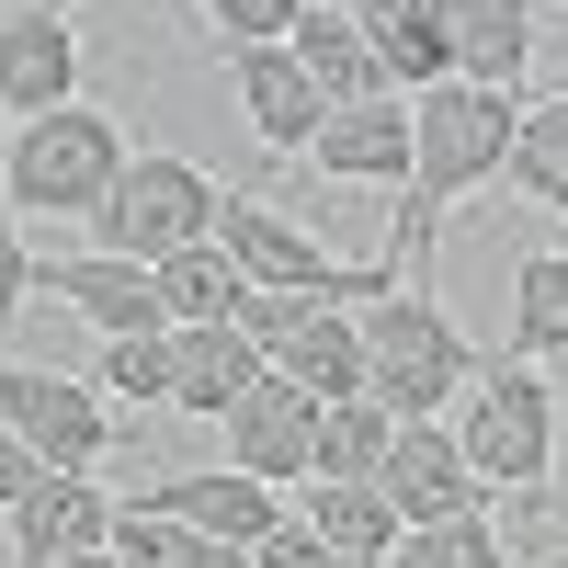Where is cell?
I'll return each instance as SVG.
<instances>
[{"mask_svg": "<svg viewBox=\"0 0 568 568\" xmlns=\"http://www.w3.org/2000/svg\"><path fill=\"white\" fill-rule=\"evenodd\" d=\"M511 125H524V103H511V91H478V80H444V91L409 103V216H398L409 262L444 240V216L478 194V182H500Z\"/></svg>", "mask_w": 568, "mask_h": 568, "instance_id": "cell-1", "label": "cell"}, {"mask_svg": "<svg viewBox=\"0 0 568 568\" xmlns=\"http://www.w3.org/2000/svg\"><path fill=\"white\" fill-rule=\"evenodd\" d=\"M364 353H375V398H387L398 420H455L466 387H478V353H466V329L420 296V284H398V296L364 307Z\"/></svg>", "mask_w": 568, "mask_h": 568, "instance_id": "cell-2", "label": "cell"}, {"mask_svg": "<svg viewBox=\"0 0 568 568\" xmlns=\"http://www.w3.org/2000/svg\"><path fill=\"white\" fill-rule=\"evenodd\" d=\"M125 182V136L114 114H23L12 125V149H0V194H12L23 216H91Z\"/></svg>", "mask_w": 568, "mask_h": 568, "instance_id": "cell-3", "label": "cell"}, {"mask_svg": "<svg viewBox=\"0 0 568 568\" xmlns=\"http://www.w3.org/2000/svg\"><path fill=\"white\" fill-rule=\"evenodd\" d=\"M194 240H216V182L194 171V160H125V182L103 205H91V251L103 262H171V251H194Z\"/></svg>", "mask_w": 568, "mask_h": 568, "instance_id": "cell-4", "label": "cell"}, {"mask_svg": "<svg viewBox=\"0 0 568 568\" xmlns=\"http://www.w3.org/2000/svg\"><path fill=\"white\" fill-rule=\"evenodd\" d=\"M455 433H466V466H478L489 489H546L557 478V387L535 364H489L478 387H466Z\"/></svg>", "mask_w": 568, "mask_h": 568, "instance_id": "cell-5", "label": "cell"}, {"mask_svg": "<svg viewBox=\"0 0 568 568\" xmlns=\"http://www.w3.org/2000/svg\"><path fill=\"white\" fill-rule=\"evenodd\" d=\"M216 240H227V262H240L251 284H296V296H329V307H342V296H364V307L398 296L387 262H329L307 227L284 205H262V194H216Z\"/></svg>", "mask_w": 568, "mask_h": 568, "instance_id": "cell-6", "label": "cell"}, {"mask_svg": "<svg viewBox=\"0 0 568 568\" xmlns=\"http://www.w3.org/2000/svg\"><path fill=\"white\" fill-rule=\"evenodd\" d=\"M0 420L45 455V466H103V444H114V409H103V387H80V375H45V364H0Z\"/></svg>", "mask_w": 568, "mask_h": 568, "instance_id": "cell-7", "label": "cell"}, {"mask_svg": "<svg viewBox=\"0 0 568 568\" xmlns=\"http://www.w3.org/2000/svg\"><path fill=\"white\" fill-rule=\"evenodd\" d=\"M387 511H398V535L409 524H466V511L489 500V478L466 466V433L455 420H398V444H387Z\"/></svg>", "mask_w": 568, "mask_h": 568, "instance_id": "cell-8", "label": "cell"}, {"mask_svg": "<svg viewBox=\"0 0 568 568\" xmlns=\"http://www.w3.org/2000/svg\"><path fill=\"white\" fill-rule=\"evenodd\" d=\"M227 466H240V478H262V489L318 478V398L284 387V375H262V387L227 409Z\"/></svg>", "mask_w": 568, "mask_h": 568, "instance_id": "cell-9", "label": "cell"}, {"mask_svg": "<svg viewBox=\"0 0 568 568\" xmlns=\"http://www.w3.org/2000/svg\"><path fill=\"white\" fill-rule=\"evenodd\" d=\"M34 296H58V307H80L103 342H149V329H171V307H160V273L149 262H103V251H69V262H45L34 273Z\"/></svg>", "mask_w": 568, "mask_h": 568, "instance_id": "cell-10", "label": "cell"}, {"mask_svg": "<svg viewBox=\"0 0 568 568\" xmlns=\"http://www.w3.org/2000/svg\"><path fill=\"white\" fill-rule=\"evenodd\" d=\"M103 535H114V500H103V478H80V466H45V478L12 500V568L91 557Z\"/></svg>", "mask_w": 568, "mask_h": 568, "instance_id": "cell-11", "label": "cell"}, {"mask_svg": "<svg viewBox=\"0 0 568 568\" xmlns=\"http://www.w3.org/2000/svg\"><path fill=\"white\" fill-rule=\"evenodd\" d=\"M353 23H364V45H375V69H387L398 103L455 80V0H364Z\"/></svg>", "mask_w": 568, "mask_h": 568, "instance_id": "cell-12", "label": "cell"}, {"mask_svg": "<svg viewBox=\"0 0 568 568\" xmlns=\"http://www.w3.org/2000/svg\"><path fill=\"white\" fill-rule=\"evenodd\" d=\"M227 80H240V114H251L262 149H318L329 91L296 69V45H240V58H227Z\"/></svg>", "mask_w": 568, "mask_h": 568, "instance_id": "cell-13", "label": "cell"}, {"mask_svg": "<svg viewBox=\"0 0 568 568\" xmlns=\"http://www.w3.org/2000/svg\"><path fill=\"white\" fill-rule=\"evenodd\" d=\"M273 375V353L251 342V329H171V409H194V420H227L251 387Z\"/></svg>", "mask_w": 568, "mask_h": 568, "instance_id": "cell-14", "label": "cell"}, {"mask_svg": "<svg viewBox=\"0 0 568 568\" xmlns=\"http://www.w3.org/2000/svg\"><path fill=\"white\" fill-rule=\"evenodd\" d=\"M0 103L12 114H69L80 103V34L58 12H12L0 23Z\"/></svg>", "mask_w": 568, "mask_h": 568, "instance_id": "cell-15", "label": "cell"}, {"mask_svg": "<svg viewBox=\"0 0 568 568\" xmlns=\"http://www.w3.org/2000/svg\"><path fill=\"white\" fill-rule=\"evenodd\" d=\"M136 500L171 511V524H194V535H216V546H262V535L284 524V500H273L262 478H240V466H216V478H149Z\"/></svg>", "mask_w": 568, "mask_h": 568, "instance_id": "cell-16", "label": "cell"}, {"mask_svg": "<svg viewBox=\"0 0 568 568\" xmlns=\"http://www.w3.org/2000/svg\"><path fill=\"white\" fill-rule=\"evenodd\" d=\"M307 160L329 182H387V194H409V103H342Z\"/></svg>", "mask_w": 568, "mask_h": 568, "instance_id": "cell-17", "label": "cell"}, {"mask_svg": "<svg viewBox=\"0 0 568 568\" xmlns=\"http://www.w3.org/2000/svg\"><path fill=\"white\" fill-rule=\"evenodd\" d=\"M284 45H296V69L329 91V114H342V103H398L387 69H375V45H364V23H353V12H329V0H307Z\"/></svg>", "mask_w": 568, "mask_h": 568, "instance_id": "cell-18", "label": "cell"}, {"mask_svg": "<svg viewBox=\"0 0 568 568\" xmlns=\"http://www.w3.org/2000/svg\"><path fill=\"white\" fill-rule=\"evenodd\" d=\"M273 375H284V387H307L318 409H329V398H375V353H364V318H353V307H318V318L296 329V342L273 353Z\"/></svg>", "mask_w": 568, "mask_h": 568, "instance_id": "cell-19", "label": "cell"}, {"mask_svg": "<svg viewBox=\"0 0 568 568\" xmlns=\"http://www.w3.org/2000/svg\"><path fill=\"white\" fill-rule=\"evenodd\" d=\"M387 444H398V409L387 398H329L318 409V478L307 489H375V478H387Z\"/></svg>", "mask_w": 568, "mask_h": 568, "instance_id": "cell-20", "label": "cell"}, {"mask_svg": "<svg viewBox=\"0 0 568 568\" xmlns=\"http://www.w3.org/2000/svg\"><path fill=\"white\" fill-rule=\"evenodd\" d=\"M535 58V0H455V80L511 91Z\"/></svg>", "mask_w": 568, "mask_h": 568, "instance_id": "cell-21", "label": "cell"}, {"mask_svg": "<svg viewBox=\"0 0 568 568\" xmlns=\"http://www.w3.org/2000/svg\"><path fill=\"white\" fill-rule=\"evenodd\" d=\"M103 557H114V568H251V546H216V535L171 524V511H149V500H114Z\"/></svg>", "mask_w": 568, "mask_h": 568, "instance_id": "cell-22", "label": "cell"}, {"mask_svg": "<svg viewBox=\"0 0 568 568\" xmlns=\"http://www.w3.org/2000/svg\"><path fill=\"white\" fill-rule=\"evenodd\" d=\"M240 296H251V273L227 262V240H194V251L160 262V307H171V329H216V318H240Z\"/></svg>", "mask_w": 568, "mask_h": 568, "instance_id": "cell-23", "label": "cell"}, {"mask_svg": "<svg viewBox=\"0 0 568 568\" xmlns=\"http://www.w3.org/2000/svg\"><path fill=\"white\" fill-rule=\"evenodd\" d=\"M500 182H511L524 205L568 216V91H557V103H524V125H511V160H500Z\"/></svg>", "mask_w": 568, "mask_h": 568, "instance_id": "cell-24", "label": "cell"}, {"mask_svg": "<svg viewBox=\"0 0 568 568\" xmlns=\"http://www.w3.org/2000/svg\"><path fill=\"white\" fill-rule=\"evenodd\" d=\"M568 353V251H535L511 273V364H557Z\"/></svg>", "mask_w": 568, "mask_h": 568, "instance_id": "cell-25", "label": "cell"}, {"mask_svg": "<svg viewBox=\"0 0 568 568\" xmlns=\"http://www.w3.org/2000/svg\"><path fill=\"white\" fill-rule=\"evenodd\" d=\"M307 535L342 557H398V511L387 489H307Z\"/></svg>", "mask_w": 568, "mask_h": 568, "instance_id": "cell-26", "label": "cell"}, {"mask_svg": "<svg viewBox=\"0 0 568 568\" xmlns=\"http://www.w3.org/2000/svg\"><path fill=\"white\" fill-rule=\"evenodd\" d=\"M387 568H511V557H500V535L478 524V511H466V524H409Z\"/></svg>", "mask_w": 568, "mask_h": 568, "instance_id": "cell-27", "label": "cell"}, {"mask_svg": "<svg viewBox=\"0 0 568 568\" xmlns=\"http://www.w3.org/2000/svg\"><path fill=\"white\" fill-rule=\"evenodd\" d=\"M296 12H307V0H194V23L227 45V58H240V45H284Z\"/></svg>", "mask_w": 568, "mask_h": 568, "instance_id": "cell-28", "label": "cell"}, {"mask_svg": "<svg viewBox=\"0 0 568 568\" xmlns=\"http://www.w3.org/2000/svg\"><path fill=\"white\" fill-rule=\"evenodd\" d=\"M318 307H329V296H296V284H251V296H240V318H227V329H251L262 353H284V342H296V329H307Z\"/></svg>", "mask_w": 568, "mask_h": 568, "instance_id": "cell-29", "label": "cell"}, {"mask_svg": "<svg viewBox=\"0 0 568 568\" xmlns=\"http://www.w3.org/2000/svg\"><path fill=\"white\" fill-rule=\"evenodd\" d=\"M103 387L114 398H171V329H149V342H103Z\"/></svg>", "mask_w": 568, "mask_h": 568, "instance_id": "cell-30", "label": "cell"}, {"mask_svg": "<svg viewBox=\"0 0 568 568\" xmlns=\"http://www.w3.org/2000/svg\"><path fill=\"white\" fill-rule=\"evenodd\" d=\"M251 568H387V557H342V546H318L307 511H296V524H273V535L251 546Z\"/></svg>", "mask_w": 568, "mask_h": 568, "instance_id": "cell-31", "label": "cell"}, {"mask_svg": "<svg viewBox=\"0 0 568 568\" xmlns=\"http://www.w3.org/2000/svg\"><path fill=\"white\" fill-rule=\"evenodd\" d=\"M34 273H45V262L23 251V227H12V216H0V318H12V307L34 296Z\"/></svg>", "mask_w": 568, "mask_h": 568, "instance_id": "cell-32", "label": "cell"}, {"mask_svg": "<svg viewBox=\"0 0 568 568\" xmlns=\"http://www.w3.org/2000/svg\"><path fill=\"white\" fill-rule=\"evenodd\" d=\"M34 478H45V455H34V444L12 433V420H0V511H12V500H23Z\"/></svg>", "mask_w": 568, "mask_h": 568, "instance_id": "cell-33", "label": "cell"}, {"mask_svg": "<svg viewBox=\"0 0 568 568\" xmlns=\"http://www.w3.org/2000/svg\"><path fill=\"white\" fill-rule=\"evenodd\" d=\"M58 568H114V557H103V546H91V557H58Z\"/></svg>", "mask_w": 568, "mask_h": 568, "instance_id": "cell-34", "label": "cell"}, {"mask_svg": "<svg viewBox=\"0 0 568 568\" xmlns=\"http://www.w3.org/2000/svg\"><path fill=\"white\" fill-rule=\"evenodd\" d=\"M12 125H23V114H12V103H0V149H12Z\"/></svg>", "mask_w": 568, "mask_h": 568, "instance_id": "cell-35", "label": "cell"}, {"mask_svg": "<svg viewBox=\"0 0 568 568\" xmlns=\"http://www.w3.org/2000/svg\"><path fill=\"white\" fill-rule=\"evenodd\" d=\"M12 12H23V0H0V23H12Z\"/></svg>", "mask_w": 568, "mask_h": 568, "instance_id": "cell-36", "label": "cell"}]
</instances>
